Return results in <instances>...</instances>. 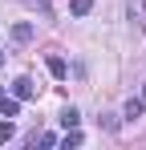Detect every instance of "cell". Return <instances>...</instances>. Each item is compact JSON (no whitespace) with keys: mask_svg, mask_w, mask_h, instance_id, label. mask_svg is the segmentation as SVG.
<instances>
[{"mask_svg":"<svg viewBox=\"0 0 146 150\" xmlns=\"http://www.w3.org/2000/svg\"><path fill=\"white\" fill-rule=\"evenodd\" d=\"M12 98H21V101L37 98V85H33V77H16V81H12Z\"/></svg>","mask_w":146,"mask_h":150,"instance_id":"1","label":"cell"},{"mask_svg":"<svg viewBox=\"0 0 146 150\" xmlns=\"http://www.w3.org/2000/svg\"><path fill=\"white\" fill-rule=\"evenodd\" d=\"M33 37H37V25H28V21H16V25H12V41H16V45H28Z\"/></svg>","mask_w":146,"mask_h":150,"instance_id":"2","label":"cell"},{"mask_svg":"<svg viewBox=\"0 0 146 150\" xmlns=\"http://www.w3.org/2000/svg\"><path fill=\"white\" fill-rule=\"evenodd\" d=\"M126 12H130V21L146 33V0H130V4H126Z\"/></svg>","mask_w":146,"mask_h":150,"instance_id":"3","label":"cell"},{"mask_svg":"<svg viewBox=\"0 0 146 150\" xmlns=\"http://www.w3.org/2000/svg\"><path fill=\"white\" fill-rule=\"evenodd\" d=\"M49 73L57 77V81H65V73H69V65H65V57H57V53H53V57H49Z\"/></svg>","mask_w":146,"mask_h":150,"instance_id":"4","label":"cell"},{"mask_svg":"<svg viewBox=\"0 0 146 150\" xmlns=\"http://www.w3.org/2000/svg\"><path fill=\"white\" fill-rule=\"evenodd\" d=\"M142 114H146V101L142 98H130V101H126V118H130V122H138Z\"/></svg>","mask_w":146,"mask_h":150,"instance_id":"5","label":"cell"},{"mask_svg":"<svg viewBox=\"0 0 146 150\" xmlns=\"http://www.w3.org/2000/svg\"><path fill=\"white\" fill-rule=\"evenodd\" d=\"M0 114L4 118H16L21 114V98H0Z\"/></svg>","mask_w":146,"mask_h":150,"instance_id":"6","label":"cell"},{"mask_svg":"<svg viewBox=\"0 0 146 150\" xmlns=\"http://www.w3.org/2000/svg\"><path fill=\"white\" fill-rule=\"evenodd\" d=\"M77 122H81V114H77L73 105H69V110H61V126H65V130H73Z\"/></svg>","mask_w":146,"mask_h":150,"instance_id":"7","label":"cell"},{"mask_svg":"<svg viewBox=\"0 0 146 150\" xmlns=\"http://www.w3.org/2000/svg\"><path fill=\"white\" fill-rule=\"evenodd\" d=\"M73 16H89V8H94V0H69Z\"/></svg>","mask_w":146,"mask_h":150,"instance_id":"8","label":"cell"},{"mask_svg":"<svg viewBox=\"0 0 146 150\" xmlns=\"http://www.w3.org/2000/svg\"><path fill=\"white\" fill-rule=\"evenodd\" d=\"M24 4H28V8H33V12H41V16H45V21H53V8H49L45 0H24Z\"/></svg>","mask_w":146,"mask_h":150,"instance_id":"9","label":"cell"},{"mask_svg":"<svg viewBox=\"0 0 146 150\" xmlns=\"http://www.w3.org/2000/svg\"><path fill=\"white\" fill-rule=\"evenodd\" d=\"M61 146H81V134H77V126L65 130V138H61Z\"/></svg>","mask_w":146,"mask_h":150,"instance_id":"10","label":"cell"},{"mask_svg":"<svg viewBox=\"0 0 146 150\" xmlns=\"http://www.w3.org/2000/svg\"><path fill=\"white\" fill-rule=\"evenodd\" d=\"M12 134H16V130H12V122H0V142H8Z\"/></svg>","mask_w":146,"mask_h":150,"instance_id":"11","label":"cell"},{"mask_svg":"<svg viewBox=\"0 0 146 150\" xmlns=\"http://www.w3.org/2000/svg\"><path fill=\"white\" fill-rule=\"evenodd\" d=\"M4 57H8V53H4V49H0V65H4Z\"/></svg>","mask_w":146,"mask_h":150,"instance_id":"12","label":"cell"},{"mask_svg":"<svg viewBox=\"0 0 146 150\" xmlns=\"http://www.w3.org/2000/svg\"><path fill=\"white\" fill-rule=\"evenodd\" d=\"M142 101H146V81H142Z\"/></svg>","mask_w":146,"mask_h":150,"instance_id":"13","label":"cell"},{"mask_svg":"<svg viewBox=\"0 0 146 150\" xmlns=\"http://www.w3.org/2000/svg\"><path fill=\"white\" fill-rule=\"evenodd\" d=\"M0 98H4V89H0Z\"/></svg>","mask_w":146,"mask_h":150,"instance_id":"14","label":"cell"}]
</instances>
